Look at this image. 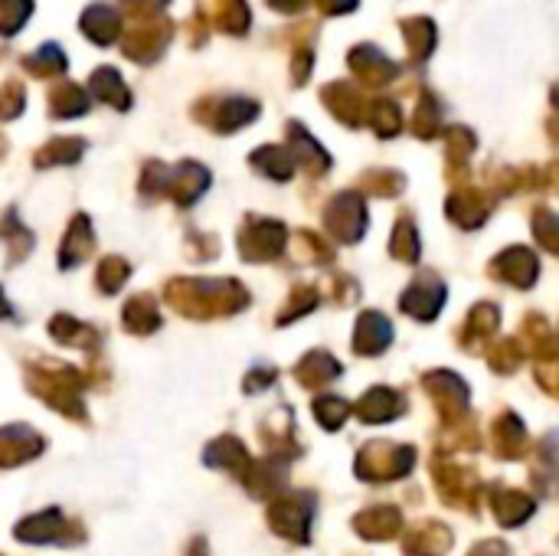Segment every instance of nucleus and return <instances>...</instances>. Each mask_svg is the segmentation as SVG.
Segmentation results:
<instances>
[{
    "label": "nucleus",
    "instance_id": "f257e3e1",
    "mask_svg": "<svg viewBox=\"0 0 559 556\" xmlns=\"http://www.w3.org/2000/svg\"><path fill=\"white\" fill-rule=\"evenodd\" d=\"M82 33H85L92 43L108 46V43H115L118 33H121V16H118L108 3H92V7H85V13H82Z\"/></svg>",
    "mask_w": 559,
    "mask_h": 556
},
{
    "label": "nucleus",
    "instance_id": "f03ea898",
    "mask_svg": "<svg viewBox=\"0 0 559 556\" xmlns=\"http://www.w3.org/2000/svg\"><path fill=\"white\" fill-rule=\"evenodd\" d=\"M164 39H167V29H154V16L147 20V23H134L128 33H124V52L131 56V59H138V62H147V59H154V56H160V49H164Z\"/></svg>",
    "mask_w": 559,
    "mask_h": 556
},
{
    "label": "nucleus",
    "instance_id": "7ed1b4c3",
    "mask_svg": "<svg viewBox=\"0 0 559 556\" xmlns=\"http://www.w3.org/2000/svg\"><path fill=\"white\" fill-rule=\"evenodd\" d=\"M92 88H95V95H98V98L111 102L115 108H128V105H131V95H128V88H124L121 75H118L111 66L98 69V72L92 75Z\"/></svg>",
    "mask_w": 559,
    "mask_h": 556
},
{
    "label": "nucleus",
    "instance_id": "20e7f679",
    "mask_svg": "<svg viewBox=\"0 0 559 556\" xmlns=\"http://www.w3.org/2000/svg\"><path fill=\"white\" fill-rule=\"evenodd\" d=\"M88 108V98L79 85H62L52 92V115L69 118V115H82Z\"/></svg>",
    "mask_w": 559,
    "mask_h": 556
},
{
    "label": "nucleus",
    "instance_id": "39448f33",
    "mask_svg": "<svg viewBox=\"0 0 559 556\" xmlns=\"http://www.w3.org/2000/svg\"><path fill=\"white\" fill-rule=\"evenodd\" d=\"M33 13V0H0V36H13Z\"/></svg>",
    "mask_w": 559,
    "mask_h": 556
},
{
    "label": "nucleus",
    "instance_id": "423d86ee",
    "mask_svg": "<svg viewBox=\"0 0 559 556\" xmlns=\"http://www.w3.org/2000/svg\"><path fill=\"white\" fill-rule=\"evenodd\" d=\"M26 66L36 72V75H56V72H62L66 69V56H62V49L56 46V43H46V46H39L29 59H26Z\"/></svg>",
    "mask_w": 559,
    "mask_h": 556
},
{
    "label": "nucleus",
    "instance_id": "0eeeda50",
    "mask_svg": "<svg viewBox=\"0 0 559 556\" xmlns=\"http://www.w3.org/2000/svg\"><path fill=\"white\" fill-rule=\"evenodd\" d=\"M20 105H23V88H20L16 82H7V85H3V105H0V111L10 118V115H16Z\"/></svg>",
    "mask_w": 559,
    "mask_h": 556
},
{
    "label": "nucleus",
    "instance_id": "6e6552de",
    "mask_svg": "<svg viewBox=\"0 0 559 556\" xmlns=\"http://www.w3.org/2000/svg\"><path fill=\"white\" fill-rule=\"evenodd\" d=\"M164 3H167V0H124V7H128L138 20H141V16H144V20H151Z\"/></svg>",
    "mask_w": 559,
    "mask_h": 556
}]
</instances>
